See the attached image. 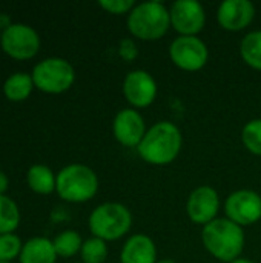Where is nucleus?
<instances>
[{
  "instance_id": "4be33fe9",
  "label": "nucleus",
  "mask_w": 261,
  "mask_h": 263,
  "mask_svg": "<svg viewBox=\"0 0 261 263\" xmlns=\"http://www.w3.org/2000/svg\"><path fill=\"white\" fill-rule=\"evenodd\" d=\"M108 254V242L97 237H89L88 240H85L80 250L83 263H106Z\"/></svg>"
},
{
  "instance_id": "39448f33",
  "label": "nucleus",
  "mask_w": 261,
  "mask_h": 263,
  "mask_svg": "<svg viewBox=\"0 0 261 263\" xmlns=\"http://www.w3.org/2000/svg\"><path fill=\"white\" fill-rule=\"evenodd\" d=\"M92 237L105 242L123 239L132 228V213L120 202H105L92 210L88 219Z\"/></svg>"
},
{
  "instance_id": "f257e3e1",
  "label": "nucleus",
  "mask_w": 261,
  "mask_h": 263,
  "mask_svg": "<svg viewBox=\"0 0 261 263\" xmlns=\"http://www.w3.org/2000/svg\"><path fill=\"white\" fill-rule=\"evenodd\" d=\"M183 148L180 128L169 120H160L148 128L143 140L137 146L140 159L154 166L171 165Z\"/></svg>"
},
{
  "instance_id": "bb28decb",
  "label": "nucleus",
  "mask_w": 261,
  "mask_h": 263,
  "mask_svg": "<svg viewBox=\"0 0 261 263\" xmlns=\"http://www.w3.org/2000/svg\"><path fill=\"white\" fill-rule=\"evenodd\" d=\"M8 188H9V179L3 171H0V196H5Z\"/></svg>"
},
{
  "instance_id": "1a4fd4ad",
  "label": "nucleus",
  "mask_w": 261,
  "mask_h": 263,
  "mask_svg": "<svg viewBox=\"0 0 261 263\" xmlns=\"http://www.w3.org/2000/svg\"><path fill=\"white\" fill-rule=\"evenodd\" d=\"M226 219L238 227H251L261 220V196L254 190H237L225 200Z\"/></svg>"
},
{
  "instance_id": "7c9ffc66",
  "label": "nucleus",
  "mask_w": 261,
  "mask_h": 263,
  "mask_svg": "<svg viewBox=\"0 0 261 263\" xmlns=\"http://www.w3.org/2000/svg\"><path fill=\"white\" fill-rule=\"evenodd\" d=\"M0 40H2V29H0Z\"/></svg>"
},
{
  "instance_id": "c85d7f7f",
  "label": "nucleus",
  "mask_w": 261,
  "mask_h": 263,
  "mask_svg": "<svg viewBox=\"0 0 261 263\" xmlns=\"http://www.w3.org/2000/svg\"><path fill=\"white\" fill-rule=\"evenodd\" d=\"M231 263H255V262H252L251 259H246V257H238V259H235L234 262H231Z\"/></svg>"
},
{
  "instance_id": "5701e85b",
  "label": "nucleus",
  "mask_w": 261,
  "mask_h": 263,
  "mask_svg": "<svg viewBox=\"0 0 261 263\" xmlns=\"http://www.w3.org/2000/svg\"><path fill=\"white\" fill-rule=\"evenodd\" d=\"M242 143L251 154L261 157V119H252L243 126Z\"/></svg>"
},
{
  "instance_id": "2eb2a0df",
  "label": "nucleus",
  "mask_w": 261,
  "mask_h": 263,
  "mask_svg": "<svg viewBox=\"0 0 261 263\" xmlns=\"http://www.w3.org/2000/svg\"><path fill=\"white\" fill-rule=\"evenodd\" d=\"M118 259L120 263H157L155 242L143 233L132 234L125 240Z\"/></svg>"
},
{
  "instance_id": "473e14b6",
  "label": "nucleus",
  "mask_w": 261,
  "mask_h": 263,
  "mask_svg": "<svg viewBox=\"0 0 261 263\" xmlns=\"http://www.w3.org/2000/svg\"><path fill=\"white\" fill-rule=\"evenodd\" d=\"M106 263H111V262H106Z\"/></svg>"
},
{
  "instance_id": "c756f323",
  "label": "nucleus",
  "mask_w": 261,
  "mask_h": 263,
  "mask_svg": "<svg viewBox=\"0 0 261 263\" xmlns=\"http://www.w3.org/2000/svg\"><path fill=\"white\" fill-rule=\"evenodd\" d=\"M157 263H177L175 260H172V259H160Z\"/></svg>"
},
{
  "instance_id": "412c9836",
  "label": "nucleus",
  "mask_w": 261,
  "mask_h": 263,
  "mask_svg": "<svg viewBox=\"0 0 261 263\" xmlns=\"http://www.w3.org/2000/svg\"><path fill=\"white\" fill-rule=\"evenodd\" d=\"M20 225L17 203L8 196H0V234H12Z\"/></svg>"
},
{
  "instance_id": "dca6fc26",
  "label": "nucleus",
  "mask_w": 261,
  "mask_h": 263,
  "mask_svg": "<svg viewBox=\"0 0 261 263\" xmlns=\"http://www.w3.org/2000/svg\"><path fill=\"white\" fill-rule=\"evenodd\" d=\"M57 257L52 240L46 237H32L23 243L20 263H55Z\"/></svg>"
},
{
  "instance_id": "20e7f679",
  "label": "nucleus",
  "mask_w": 261,
  "mask_h": 263,
  "mask_svg": "<svg viewBox=\"0 0 261 263\" xmlns=\"http://www.w3.org/2000/svg\"><path fill=\"white\" fill-rule=\"evenodd\" d=\"M100 188L98 177L92 168L83 163H71L57 173L55 191L58 197L69 203H85L92 200Z\"/></svg>"
},
{
  "instance_id": "9b49d317",
  "label": "nucleus",
  "mask_w": 261,
  "mask_h": 263,
  "mask_svg": "<svg viewBox=\"0 0 261 263\" xmlns=\"http://www.w3.org/2000/svg\"><path fill=\"white\" fill-rule=\"evenodd\" d=\"M222 208V200L217 193L209 185H200L191 191L186 200V214L189 220L195 225L206 227L208 223L218 219V211Z\"/></svg>"
},
{
  "instance_id": "6e6552de",
  "label": "nucleus",
  "mask_w": 261,
  "mask_h": 263,
  "mask_svg": "<svg viewBox=\"0 0 261 263\" xmlns=\"http://www.w3.org/2000/svg\"><path fill=\"white\" fill-rule=\"evenodd\" d=\"M0 46L11 59L29 60L40 49V35L26 23H12L2 31Z\"/></svg>"
},
{
  "instance_id": "2f4dec72",
  "label": "nucleus",
  "mask_w": 261,
  "mask_h": 263,
  "mask_svg": "<svg viewBox=\"0 0 261 263\" xmlns=\"http://www.w3.org/2000/svg\"><path fill=\"white\" fill-rule=\"evenodd\" d=\"M0 263H12V262H0Z\"/></svg>"
},
{
  "instance_id": "6ab92c4d",
  "label": "nucleus",
  "mask_w": 261,
  "mask_h": 263,
  "mask_svg": "<svg viewBox=\"0 0 261 263\" xmlns=\"http://www.w3.org/2000/svg\"><path fill=\"white\" fill-rule=\"evenodd\" d=\"M240 55L249 68L261 71V29L251 31L242 39Z\"/></svg>"
},
{
  "instance_id": "72a5a7b5",
  "label": "nucleus",
  "mask_w": 261,
  "mask_h": 263,
  "mask_svg": "<svg viewBox=\"0 0 261 263\" xmlns=\"http://www.w3.org/2000/svg\"><path fill=\"white\" fill-rule=\"evenodd\" d=\"M80 263H83V262H80Z\"/></svg>"
},
{
  "instance_id": "4468645a",
  "label": "nucleus",
  "mask_w": 261,
  "mask_h": 263,
  "mask_svg": "<svg viewBox=\"0 0 261 263\" xmlns=\"http://www.w3.org/2000/svg\"><path fill=\"white\" fill-rule=\"evenodd\" d=\"M255 18V6L249 0H225L217 8V23L229 32H240Z\"/></svg>"
},
{
  "instance_id": "9d476101",
  "label": "nucleus",
  "mask_w": 261,
  "mask_h": 263,
  "mask_svg": "<svg viewBox=\"0 0 261 263\" xmlns=\"http://www.w3.org/2000/svg\"><path fill=\"white\" fill-rule=\"evenodd\" d=\"M122 91L131 108L143 109L155 102L158 86L152 74L145 69H134L125 76Z\"/></svg>"
},
{
  "instance_id": "393cba45",
  "label": "nucleus",
  "mask_w": 261,
  "mask_h": 263,
  "mask_svg": "<svg viewBox=\"0 0 261 263\" xmlns=\"http://www.w3.org/2000/svg\"><path fill=\"white\" fill-rule=\"evenodd\" d=\"M137 3L132 0H100L98 6L112 15H128Z\"/></svg>"
},
{
  "instance_id": "ddd939ff",
  "label": "nucleus",
  "mask_w": 261,
  "mask_h": 263,
  "mask_svg": "<svg viewBox=\"0 0 261 263\" xmlns=\"http://www.w3.org/2000/svg\"><path fill=\"white\" fill-rule=\"evenodd\" d=\"M146 122L138 109L123 108L112 120V134L115 140L125 148H135L146 134Z\"/></svg>"
},
{
  "instance_id": "cd10ccee",
  "label": "nucleus",
  "mask_w": 261,
  "mask_h": 263,
  "mask_svg": "<svg viewBox=\"0 0 261 263\" xmlns=\"http://www.w3.org/2000/svg\"><path fill=\"white\" fill-rule=\"evenodd\" d=\"M11 25H12V23H11L9 17L5 15V14H0V29L3 31V29H6V28L11 26Z\"/></svg>"
},
{
  "instance_id": "a211bd4d",
  "label": "nucleus",
  "mask_w": 261,
  "mask_h": 263,
  "mask_svg": "<svg viewBox=\"0 0 261 263\" xmlns=\"http://www.w3.org/2000/svg\"><path fill=\"white\" fill-rule=\"evenodd\" d=\"M32 76L28 72H14L3 83V94L11 102H23L26 100L34 89Z\"/></svg>"
},
{
  "instance_id": "f3484780",
  "label": "nucleus",
  "mask_w": 261,
  "mask_h": 263,
  "mask_svg": "<svg viewBox=\"0 0 261 263\" xmlns=\"http://www.w3.org/2000/svg\"><path fill=\"white\" fill-rule=\"evenodd\" d=\"M26 183L35 194L48 196L55 191L57 176L46 165H32L26 173Z\"/></svg>"
},
{
  "instance_id": "f8f14e48",
  "label": "nucleus",
  "mask_w": 261,
  "mask_h": 263,
  "mask_svg": "<svg viewBox=\"0 0 261 263\" xmlns=\"http://www.w3.org/2000/svg\"><path fill=\"white\" fill-rule=\"evenodd\" d=\"M171 28L178 35H198L206 25V11L197 0H177L169 8Z\"/></svg>"
},
{
  "instance_id": "7ed1b4c3",
  "label": "nucleus",
  "mask_w": 261,
  "mask_h": 263,
  "mask_svg": "<svg viewBox=\"0 0 261 263\" xmlns=\"http://www.w3.org/2000/svg\"><path fill=\"white\" fill-rule=\"evenodd\" d=\"M129 34L143 42H155L171 29L169 9L160 2L137 3L126 18Z\"/></svg>"
},
{
  "instance_id": "423d86ee",
  "label": "nucleus",
  "mask_w": 261,
  "mask_h": 263,
  "mask_svg": "<svg viewBox=\"0 0 261 263\" xmlns=\"http://www.w3.org/2000/svg\"><path fill=\"white\" fill-rule=\"evenodd\" d=\"M34 86L46 94L66 92L75 82L74 66L62 57H48L32 68Z\"/></svg>"
},
{
  "instance_id": "0eeeda50",
  "label": "nucleus",
  "mask_w": 261,
  "mask_h": 263,
  "mask_svg": "<svg viewBox=\"0 0 261 263\" xmlns=\"http://www.w3.org/2000/svg\"><path fill=\"white\" fill-rule=\"evenodd\" d=\"M169 59L182 71L197 72L209 62V48L198 35H178L169 45Z\"/></svg>"
},
{
  "instance_id": "f03ea898",
  "label": "nucleus",
  "mask_w": 261,
  "mask_h": 263,
  "mask_svg": "<svg viewBox=\"0 0 261 263\" xmlns=\"http://www.w3.org/2000/svg\"><path fill=\"white\" fill-rule=\"evenodd\" d=\"M202 243L205 250L218 262L231 263L242 257L246 234L245 228L226 217H218L202 230Z\"/></svg>"
},
{
  "instance_id": "b1692460",
  "label": "nucleus",
  "mask_w": 261,
  "mask_h": 263,
  "mask_svg": "<svg viewBox=\"0 0 261 263\" xmlns=\"http://www.w3.org/2000/svg\"><path fill=\"white\" fill-rule=\"evenodd\" d=\"M23 243L15 234H0V262H12L20 257Z\"/></svg>"
},
{
  "instance_id": "a878e982",
  "label": "nucleus",
  "mask_w": 261,
  "mask_h": 263,
  "mask_svg": "<svg viewBox=\"0 0 261 263\" xmlns=\"http://www.w3.org/2000/svg\"><path fill=\"white\" fill-rule=\"evenodd\" d=\"M118 55L122 60L132 63L138 57V46L132 37H123L118 42Z\"/></svg>"
},
{
  "instance_id": "aec40b11",
  "label": "nucleus",
  "mask_w": 261,
  "mask_h": 263,
  "mask_svg": "<svg viewBox=\"0 0 261 263\" xmlns=\"http://www.w3.org/2000/svg\"><path fill=\"white\" fill-rule=\"evenodd\" d=\"M83 242L85 240H82V236L74 230L62 231L52 240L57 256L63 257V259H69V257H74L75 254H78L83 247Z\"/></svg>"
}]
</instances>
